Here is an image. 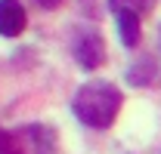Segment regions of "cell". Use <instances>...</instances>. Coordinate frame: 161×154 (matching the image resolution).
Instances as JSON below:
<instances>
[{"mask_svg":"<svg viewBox=\"0 0 161 154\" xmlns=\"http://www.w3.org/2000/svg\"><path fill=\"white\" fill-rule=\"evenodd\" d=\"M40 6H43V9H56V6H59L62 0H37Z\"/></svg>","mask_w":161,"mask_h":154,"instance_id":"52a82bcc","label":"cell"},{"mask_svg":"<svg viewBox=\"0 0 161 154\" xmlns=\"http://www.w3.org/2000/svg\"><path fill=\"white\" fill-rule=\"evenodd\" d=\"M118 16V31H121V40L127 46H136L140 43V13H130V9H121L115 13Z\"/></svg>","mask_w":161,"mask_h":154,"instance_id":"277c9868","label":"cell"},{"mask_svg":"<svg viewBox=\"0 0 161 154\" xmlns=\"http://www.w3.org/2000/svg\"><path fill=\"white\" fill-rule=\"evenodd\" d=\"M75 56H78V62L84 68L93 71V68H99L102 59H105V46H102V40L96 34H84L78 40V46H75Z\"/></svg>","mask_w":161,"mask_h":154,"instance_id":"3957f363","label":"cell"},{"mask_svg":"<svg viewBox=\"0 0 161 154\" xmlns=\"http://www.w3.org/2000/svg\"><path fill=\"white\" fill-rule=\"evenodd\" d=\"M25 9H22L19 0H0V34L3 37H16L25 31Z\"/></svg>","mask_w":161,"mask_h":154,"instance_id":"7a4b0ae2","label":"cell"},{"mask_svg":"<svg viewBox=\"0 0 161 154\" xmlns=\"http://www.w3.org/2000/svg\"><path fill=\"white\" fill-rule=\"evenodd\" d=\"M75 117L80 123L93 126V130H105L115 123V117L121 111V93L115 83H105V80H90L78 90V96L71 102Z\"/></svg>","mask_w":161,"mask_h":154,"instance_id":"6da1fadb","label":"cell"},{"mask_svg":"<svg viewBox=\"0 0 161 154\" xmlns=\"http://www.w3.org/2000/svg\"><path fill=\"white\" fill-rule=\"evenodd\" d=\"M112 13H121V9H130V13H142L149 6V0H108Z\"/></svg>","mask_w":161,"mask_h":154,"instance_id":"8992f818","label":"cell"},{"mask_svg":"<svg viewBox=\"0 0 161 154\" xmlns=\"http://www.w3.org/2000/svg\"><path fill=\"white\" fill-rule=\"evenodd\" d=\"M127 77H130V83H155V80L161 83V62L142 59L140 65H133V68L127 71Z\"/></svg>","mask_w":161,"mask_h":154,"instance_id":"5b68a950","label":"cell"}]
</instances>
